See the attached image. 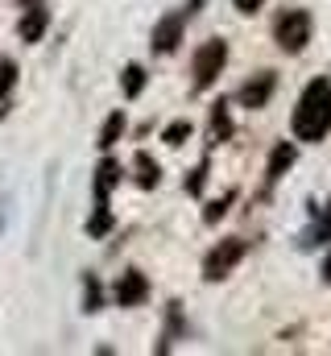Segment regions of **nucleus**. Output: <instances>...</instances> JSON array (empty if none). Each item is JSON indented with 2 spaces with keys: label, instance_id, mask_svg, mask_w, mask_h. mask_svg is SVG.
<instances>
[{
  "label": "nucleus",
  "instance_id": "f257e3e1",
  "mask_svg": "<svg viewBox=\"0 0 331 356\" xmlns=\"http://www.w3.org/2000/svg\"><path fill=\"white\" fill-rule=\"evenodd\" d=\"M290 129H294V137L307 141V145L323 141L331 133V79L328 75H319V79H311V83L302 88L298 108H294V116H290Z\"/></svg>",
  "mask_w": 331,
  "mask_h": 356
},
{
  "label": "nucleus",
  "instance_id": "f03ea898",
  "mask_svg": "<svg viewBox=\"0 0 331 356\" xmlns=\"http://www.w3.org/2000/svg\"><path fill=\"white\" fill-rule=\"evenodd\" d=\"M311 29H315V21H311L307 8H286V13H277V21H273V42H277L286 54H302L307 42H311Z\"/></svg>",
  "mask_w": 331,
  "mask_h": 356
},
{
  "label": "nucleus",
  "instance_id": "7ed1b4c3",
  "mask_svg": "<svg viewBox=\"0 0 331 356\" xmlns=\"http://www.w3.org/2000/svg\"><path fill=\"white\" fill-rule=\"evenodd\" d=\"M224 63H228V42H224V38L203 42V46H199V54H195V67H191V75H195V91L211 88V83L220 79Z\"/></svg>",
  "mask_w": 331,
  "mask_h": 356
},
{
  "label": "nucleus",
  "instance_id": "20e7f679",
  "mask_svg": "<svg viewBox=\"0 0 331 356\" xmlns=\"http://www.w3.org/2000/svg\"><path fill=\"white\" fill-rule=\"evenodd\" d=\"M241 257H245V241H236V236L220 241V245L203 257V277H207V282H224L232 269L241 266Z\"/></svg>",
  "mask_w": 331,
  "mask_h": 356
},
{
  "label": "nucleus",
  "instance_id": "39448f33",
  "mask_svg": "<svg viewBox=\"0 0 331 356\" xmlns=\"http://www.w3.org/2000/svg\"><path fill=\"white\" fill-rule=\"evenodd\" d=\"M273 91H277V75L273 71H257L245 88L236 91V99H241V108H265Z\"/></svg>",
  "mask_w": 331,
  "mask_h": 356
},
{
  "label": "nucleus",
  "instance_id": "423d86ee",
  "mask_svg": "<svg viewBox=\"0 0 331 356\" xmlns=\"http://www.w3.org/2000/svg\"><path fill=\"white\" fill-rule=\"evenodd\" d=\"M182 25H186V17H178V13H170L162 17L158 25H154V54H174L178 50V42H182Z\"/></svg>",
  "mask_w": 331,
  "mask_h": 356
},
{
  "label": "nucleus",
  "instance_id": "0eeeda50",
  "mask_svg": "<svg viewBox=\"0 0 331 356\" xmlns=\"http://www.w3.org/2000/svg\"><path fill=\"white\" fill-rule=\"evenodd\" d=\"M145 298H150V282H145V273L129 269V273L116 282V302H120V307H141Z\"/></svg>",
  "mask_w": 331,
  "mask_h": 356
},
{
  "label": "nucleus",
  "instance_id": "6e6552de",
  "mask_svg": "<svg viewBox=\"0 0 331 356\" xmlns=\"http://www.w3.org/2000/svg\"><path fill=\"white\" fill-rule=\"evenodd\" d=\"M294 158H298V149H294L290 141H277V145H273V154H269L265 178H269V182H277V178H282L286 170H290V166H294Z\"/></svg>",
  "mask_w": 331,
  "mask_h": 356
},
{
  "label": "nucleus",
  "instance_id": "1a4fd4ad",
  "mask_svg": "<svg viewBox=\"0 0 331 356\" xmlns=\"http://www.w3.org/2000/svg\"><path fill=\"white\" fill-rule=\"evenodd\" d=\"M133 178H137V186L154 191V186L162 182V170H158V162H154L150 154H137V158H133Z\"/></svg>",
  "mask_w": 331,
  "mask_h": 356
},
{
  "label": "nucleus",
  "instance_id": "9d476101",
  "mask_svg": "<svg viewBox=\"0 0 331 356\" xmlns=\"http://www.w3.org/2000/svg\"><path fill=\"white\" fill-rule=\"evenodd\" d=\"M116 178H120V166L108 158V162L95 170V203H108V191L116 186Z\"/></svg>",
  "mask_w": 331,
  "mask_h": 356
},
{
  "label": "nucleus",
  "instance_id": "9b49d317",
  "mask_svg": "<svg viewBox=\"0 0 331 356\" xmlns=\"http://www.w3.org/2000/svg\"><path fill=\"white\" fill-rule=\"evenodd\" d=\"M42 29H46V8L29 4L25 21H21V38H25V42H38V38H42Z\"/></svg>",
  "mask_w": 331,
  "mask_h": 356
},
{
  "label": "nucleus",
  "instance_id": "f8f14e48",
  "mask_svg": "<svg viewBox=\"0 0 331 356\" xmlns=\"http://www.w3.org/2000/svg\"><path fill=\"white\" fill-rule=\"evenodd\" d=\"M120 133H124V116L112 112V116L104 120V129H99V149H112V145L120 141Z\"/></svg>",
  "mask_w": 331,
  "mask_h": 356
},
{
  "label": "nucleus",
  "instance_id": "ddd939ff",
  "mask_svg": "<svg viewBox=\"0 0 331 356\" xmlns=\"http://www.w3.org/2000/svg\"><path fill=\"white\" fill-rule=\"evenodd\" d=\"M211 120H216V141H228L232 137V120H228V99H220L211 108Z\"/></svg>",
  "mask_w": 331,
  "mask_h": 356
},
{
  "label": "nucleus",
  "instance_id": "4468645a",
  "mask_svg": "<svg viewBox=\"0 0 331 356\" xmlns=\"http://www.w3.org/2000/svg\"><path fill=\"white\" fill-rule=\"evenodd\" d=\"M232 203H236V191H228V195H220L216 203H207V211H203V220H207V224H220V220L228 216V207H232Z\"/></svg>",
  "mask_w": 331,
  "mask_h": 356
},
{
  "label": "nucleus",
  "instance_id": "2eb2a0df",
  "mask_svg": "<svg viewBox=\"0 0 331 356\" xmlns=\"http://www.w3.org/2000/svg\"><path fill=\"white\" fill-rule=\"evenodd\" d=\"M112 228V211H108V203H95V216L87 220V236H104Z\"/></svg>",
  "mask_w": 331,
  "mask_h": 356
},
{
  "label": "nucleus",
  "instance_id": "dca6fc26",
  "mask_svg": "<svg viewBox=\"0 0 331 356\" xmlns=\"http://www.w3.org/2000/svg\"><path fill=\"white\" fill-rule=\"evenodd\" d=\"M120 88H124V95H141V88H145V71L133 63V67H124V79H120Z\"/></svg>",
  "mask_w": 331,
  "mask_h": 356
},
{
  "label": "nucleus",
  "instance_id": "f3484780",
  "mask_svg": "<svg viewBox=\"0 0 331 356\" xmlns=\"http://www.w3.org/2000/svg\"><path fill=\"white\" fill-rule=\"evenodd\" d=\"M83 286H87V298H83V311H99V307H104V290H99V282H95V273H87V277H83Z\"/></svg>",
  "mask_w": 331,
  "mask_h": 356
},
{
  "label": "nucleus",
  "instance_id": "a211bd4d",
  "mask_svg": "<svg viewBox=\"0 0 331 356\" xmlns=\"http://www.w3.org/2000/svg\"><path fill=\"white\" fill-rule=\"evenodd\" d=\"M186 137H191V124H186V120H174V124L166 129V145H182Z\"/></svg>",
  "mask_w": 331,
  "mask_h": 356
},
{
  "label": "nucleus",
  "instance_id": "6ab92c4d",
  "mask_svg": "<svg viewBox=\"0 0 331 356\" xmlns=\"http://www.w3.org/2000/svg\"><path fill=\"white\" fill-rule=\"evenodd\" d=\"M13 79H17V63L13 58H0V95L13 88Z\"/></svg>",
  "mask_w": 331,
  "mask_h": 356
},
{
  "label": "nucleus",
  "instance_id": "aec40b11",
  "mask_svg": "<svg viewBox=\"0 0 331 356\" xmlns=\"http://www.w3.org/2000/svg\"><path fill=\"white\" fill-rule=\"evenodd\" d=\"M203 178H207V162H199V166L191 170V178H186V191H191V195H199V191H203Z\"/></svg>",
  "mask_w": 331,
  "mask_h": 356
},
{
  "label": "nucleus",
  "instance_id": "412c9836",
  "mask_svg": "<svg viewBox=\"0 0 331 356\" xmlns=\"http://www.w3.org/2000/svg\"><path fill=\"white\" fill-rule=\"evenodd\" d=\"M261 4H265V0H236V8H241V13H257Z\"/></svg>",
  "mask_w": 331,
  "mask_h": 356
},
{
  "label": "nucleus",
  "instance_id": "4be33fe9",
  "mask_svg": "<svg viewBox=\"0 0 331 356\" xmlns=\"http://www.w3.org/2000/svg\"><path fill=\"white\" fill-rule=\"evenodd\" d=\"M323 282L331 286V253H328V261H323Z\"/></svg>",
  "mask_w": 331,
  "mask_h": 356
},
{
  "label": "nucleus",
  "instance_id": "5701e85b",
  "mask_svg": "<svg viewBox=\"0 0 331 356\" xmlns=\"http://www.w3.org/2000/svg\"><path fill=\"white\" fill-rule=\"evenodd\" d=\"M203 4H207V0H191V4H186V13H199Z\"/></svg>",
  "mask_w": 331,
  "mask_h": 356
}]
</instances>
